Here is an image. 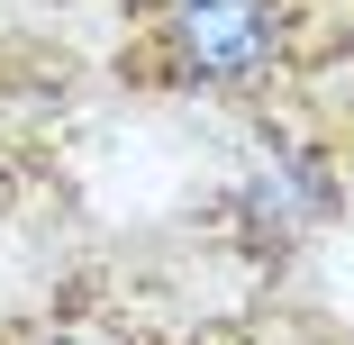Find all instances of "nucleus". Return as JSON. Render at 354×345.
<instances>
[{
  "label": "nucleus",
  "instance_id": "f03ea898",
  "mask_svg": "<svg viewBox=\"0 0 354 345\" xmlns=\"http://www.w3.org/2000/svg\"><path fill=\"white\" fill-rule=\"evenodd\" d=\"M64 345H109V336H64Z\"/></svg>",
  "mask_w": 354,
  "mask_h": 345
},
{
  "label": "nucleus",
  "instance_id": "f257e3e1",
  "mask_svg": "<svg viewBox=\"0 0 354 345\" xmlns=\"http://www.w3.org/2000/svg\"><path fill=\"white\" fill-rule=\"evenodd\" d=\"M164 37L191 82H254L281 46V10L272 0H173Z\"/></svg>",
  "mask_w": 354,
  "mask_h": 345
}]
</instances>
